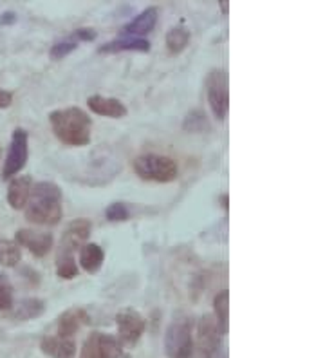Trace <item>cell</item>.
I'll use <instances>...</instances> for the list:
<instances>
[{"label": "cell", "mask_w": 325, "mask_h": 358, "mask_svg": "<svg viewBox=\"0 0 325 358\" xmlns=\"http://www.w3.org/2000/svg\"><path fill=\"white\" fill-rule=\"evenodd\" d=\"M64 217V196L57 183L40 181L33 185L26 205V219L40 227H55Z\"/></svg>", "instance_id": "6da1fadb"}, {"label": "cell", "mask_w": 325, "mask_h": 358, "mask_svg": "<svg viewBox=\"0 0 325 358\" xmlns=\"http://www.w3.org/2000/svg\"><path fill=\"white\" fill-rule=\"evenodd\" d=\"M49 123L58 138L67 147H85L91 143L92 122L80 107H64L49 114Z\"/></svg>", "instance_id": "7a4b0ae2"}, {"label": "cell", "mask_w": 325, "mask_h": 358, "mask_svg": "<svg viewBox=\"0 0 325 358\" xmlns=\"http://www.w3.org/2000/svg\"><path fill=\"white\" fill-rule=\"evenodd\" d=\"M134 172L143 181L154 183H172L179 176L178 163L172 157L161 156V154H143L138 156L132 163Z\"/></svg>", "instance_id": "3957f363"}, {"label": "cell", "mask_w": 325, "mask_h": 358, "mask_svg": "<svg viewBox=\"0 0 325 358\" xmlns=\"http://www.w3.org/2000/svg\"><path fill=\"white\" fill-rule=\"evenodd\" d=\"M206 98H208L213 116L219 122H224L230 110V83H228V73L224 69L210 71L206 78Z\"/></svg>", "instance_id": "277c9868"}, {"label": "cell", "mask_w": 325, "mask_h": 358, "mask_svg": "<svg viewBox=\"0 0 325 358\" xmlns=\"http://www.w3.org/2000/svg\"><path fill=\"white\" fill-rule=\"evenodd\" d=\"M222 335L217 328L213 315H203L197 322V331L194 338V350L190 358H213L215 351L221 348Z\"/></svg>", "instance_id": "5b68a950"}, {"label": "cell", "mask_w": 325, "mask_h": 358, "mask_svg": "<svg viewBox=\"0 0 325 358\" xmlns=\"http://www.w3.org/2000/svg\"><path fill=\"white\" fill-rule=\"evenodd\" d=\"M165 350L168 358H190L194 350V328L188 319L170 324L165 335Z\"/></svg>", "instance_id": "8992f818"}, {"label": "cell", "mask_w": 325, "mask_h": 358, "mask_svg": "<svg viewBox=\"0 0 325 358\" xmlns=\"http://www.w3.org/2000/svg\"><path fill=\"white\" fill-rule=\"evenodd\" d=\"M29 159V134L26 129H15L8 156L2 165V179H11L26 166Z\"/></svg>", "instance_id": "52a82bcc"}, {"label": "cell", "mask_w": 325, "mask_h": 358, "mask_svg": "<svg viewBox=\"0 0 325 358\" xmlns=\"http://www.w3.org/2000/svg\"><path fill=\"white\" fill-rule=\"evenodd\" d=\"M123 344L107 333H91L83 342L80 358H122Z\"/></svg>", "instance_id": "ba28073f"}, {"label": "cell", "mask_w": 325, "mask_h": 358, "mask_svg": "<svg viewBox=\"0 0 325 358\" xmlns=\"http://www.w3.org/2000/svg\"><path fill=\"white\" fill-rule=\"evenodd\" d=\"M116 326H117V341L123 345H136L139 338L143 336L147 329V320L139 311L136 310H123L116 315Z\"/></svg>", "instance_id": "9c48e42d"}, {"label": "cell", "mask_w": 325, "mask_h": 358, "mask_svg": "<svg viewBox=\"0 0 325 358\" xmlns=\"http://www.w3.org/2000/svg\"><path fill=\"white\" fill-rule=\"evenodd\" d=\"M92 224L89 219H76L69 227L65 228L64 236L60 241V250L58 254H69L74 255L76 250H82V246L87 245V241L91 237Z\"/></svg>", "instance_id": "30bf717a"}, {"label": "cell", "mask_w": 325, "mask_h": 358, "mask_svg": "<svg viewBox=\"0 0 325 358\" xmlns=\"http://www.w3.org/2000/svg\"><path fill=\"white\" fill-rule=\"evenodd\" d=\"M15 243L29 250L35 257H45L52 248V236L45 231L18 230L15 236Z\"/></svg>", "instance_id": "8fae6325"}, {"label": "cell", "mask_w": 325, "mask_h": 358, "mask_svg": "<svg viewBox=\"0 0 325 358\" xmlns=\"http://www.w3.org/2000/svg\"><path fill=\"white\" fill-rule=\"evenodd\" d=\"M87 324H91V315L87 313L83 308H69L58 317V336L73 338Z\"/></svg>", "instance_id": "7c38bea8"}, {"label": "cell", "mask_w": 325, "mask_h": 358, "mask_svg": "<svg viewBox=\"0 0 325 358\" xmlns=\"http://www.w3.org/2000/svg\"><path fill=\"white\" fill-rule=\"evenodd\" d=\"M87 105H89V109H91L92 113L98 114V116H105V118L122 120L125 118L127 113H129L122 100L101 96V94H94V96L87 98Z\"/></svg>", "instance_id": "4fadbf2b"}, {"label": "cell", "mask_w": 325, "mask_h": 358, "mask_svg": "<svg viewBox=\"0 0 325 358\" xmlns=\"http://www.w3.org/2000/svg\"><path fill=\"white\" fill-rule=\"evenodd\" d=\"M40 350L51 358H76V342L74 338L51 335L43 336L40 342Z\"/></svg>", "instance_id": "5bb4252c"}, {"label": "cell", "mask_w": 325, "mask_h": 358, "mask_svg": "<svg viewBox=\"0 0 325 358\" xmlns=\"http://www.w3.org/2000/svg\"><path fill=\"white\" fill-rule=\"evenodd\" d=\"M157 15H159L157 8H147L123 27V35L129 36V38H143L156 27Z\"/></svg>", "instance_id": "9a60e30c"}, {"label": "cell", "mask_w": 325, "mask_h": 358, "mask_svg": "<svg viewBox=\"0 0 325 358\" xmlns=\"http://www.w3.org/2000/svg\"><path fill=\"white\" fill-rule=\"evenodd\" d=\"M31 190H33V179H31V176H15L8 187L9 206L13 210L26 208Z\"/></svg>", "instance_id": "2e32d148"}, {"label": "cell", "mask_w": 325, "mask_h": 358, "mask_svg": "<svg viewBox=\"0 0 325 358\" xmlns=\"http://www.w3.org/2000/svg\"><path fill=\"white\" fill-rule=\"evenodd\" d=\"M98 51L103 52V55H114V52H123V51L148 52L150 51V42L145 38H129V36H123V38L107 42V44L101 45Z\"/></svg>", "instance_id": "e0dca14e"}, {"label": "cell", "mask_w": 325, "mask_h": 358, "mask_svg": "<svg viewBox=\"0 0 325 358\" xmlns=\"http://www.w3.org/2000/svg\"><path fill=\"white\" fill-rule=\"evenodd\" d=\"M105 261V252L100 245L96 243H87L85 246H82L80 250V264H82L83 270L87 273H98L103 266Z\"/></svg>", "instance_id": "ac0fdd59"}, {"label": "cell", "mask_w": 325, "mask_h": 358, "mask_svg": "<svg viewBox=\"0 0 325 358\" xmlns=\"http://www.w3.org/2000/svg\"><path fill=\"white\" fill-rule=\"evenodd\" d=\"M213 319H215L221 335H226L230 329V293L228 289L219 292L213 299Z\"/></svg>", "instance_id": "d6986e66"}, {"label": "cell", "mask_w": 325, "mask_h": 358, "mask_svg": "<svg viewBox=\"0 0 325 358\" xmlns=\"http://www.w3.org/2000/svg\"><path fill=\"white\" fill-rule=\"evenodd\" d=\"M45 310V302L42 299H36V297H29V299H24V301L18 302L17 311H15V319L18 320H31V319H36L40 315L43 313Z\"/></svg>", "instance_id": "ffe728a7"}, {"label": "cell", "mask_w": 325, "mask_h": 358, "mask_svg": "<svg viewBox=\"0 0 325 358\" xmlns=\"http://www.w3.org/2000/svg\"><path fill=\"white\" fill-rule=\"evenodd\" d=\"M166 49H168L172 55H179L187 49L188 42H190V31L187 27L178 26V27H172V29L166 33Z\"/></svg>", "instance_id": "44dd1931"}, {"label": "cell", "mask_w": 325, "mask_h": 358, "mask_svg": "<svg viewBox=\"0 0 325 358\" xmlns=\"http://www.w3.org/2000/svg\"><path fill=\"white\" fill-rule=\"evenodd\" d=\"M20 246L15 243V239H0V264H2V266H17L18 262H20Z\"/></svg>", "instance_id": "7402d4cb"}, {"label": "cell", "mask_w": 325, "mask_h": 358, "mask_svg": "<svg viewBox=\"0 0 325 358\" xmlns=\"http://www.w3.org/2000/svg\"><path fill=\"white\" fill-rule=\"evenodd\" d=\"M80 273L78 264L74 255L69 254H58L57 255V275L64 280L76 279Z\"/></svg>", "instance_id": "603a6c76"}, {"label": "cell", "mask_w": 325, "mask_h": 358, "mask_svg": "<svg viewBox=\"0 0 325 358\" xmlns=\"http://www.w3.org/2000/svg\"><path fill=\"white\" fill-rule=\"evenodd\" d=\"M182 129L187 132H206L210 131V122L208 116L203 113V110L195 109L192 113L187 114L185 123H182Z\"/></svg>", "instance_id": "cb8c5ba5"}, {"label": "cell", "mask_w": 325, "mask_h": 358, "mask_svg": "<svg viewBox=\"0 0 325 358\" xmlns=\"http://www.w3.org/2000/svg\"><path fill=\"white\" fill-rule=\"evenodd\" d=\"M13 306H15L13 286H11L8 277L0 271V311L13 310Z\"/></svg>", "instance_id": "d4e9b609"}, {"label": "cell", "mask_w": 325, "mask_h": 358, "mask_svg": "<svg viewBox=\"0 0 325 358\" xmlns=\"http://www.w3.org/2000/svg\"><path fill=\"white\" fill-rule=\"evenodd\" d=\"M105 217L110 223H125L130 219V210L125 203H113L105 210Z\"/></svg>", "instance_id": "484cf974"}, {"label": "cell", "mask_w": 325, "mask_h": 358, "mask_svg": "<svg viewBox=\"0 0 325 358\" xmlns=\"http://www.w3.org/2000/svg\"><path fill=\"white\" fill-rule=\"evenodd\" d=\"M76 48H78V42H74L73 38H67L64 42H57V44L52 45L49 57H51V60H62V58L69 57Z\"/></svg>", "instance_id": "4316f807"}, {"label": "cell", "mask_w": 325, "mask_h": 358, "mask_svg": "<svg viewBox=\"0 0 325 358\" xmlns=\"http://www.w3.org/2000/svg\"><path fill=\"white\" fill-rule=\"evenodd\" d=\"M96 36H98V33L92 27H80V29L74 31L71 38L80 44V42H92V40H96Z\"/></svg>", "instance_id": "83f0119b"}, {"label": "cell", "mask_w": 325, "mask_h": 358, "mask_svg": "<svg viewBox=\"0 0 325 358\" xmlns=\"http://www.w3.org/2000/svg\"><path fill=\"white\" fill-rule=\"evenodd\" d=\"M11 103H13V94L9 91H4V89H0V109H8Z\"/></svg>", "instance_id": "f1b7e54d"}, {"label": "cell", "mask_w": 325, "mask_h": 358, "mask_svg": "<svg viewBox=\"0 0 325 358\" xmlns=\"http://www.w3.org/2000/svg\"><path fill=\"white\" fill-rule=\"evenodd\" d=\"M15 22H17V15L13 11H6L0 15V26H11Z\"/></svg>", "instance_id": "f546056e"}, {"label": "cell", "mask_w": 325, "mask_h": 358, "mask_svg": "<svg viewBox=\"0 0 325 358\" xmlns=\"http://www.w3.org/2000/svg\"><path fill=\"white\" fill-rule=\"evenodd\" d=\"M221 9H222V13H224V15L230 13V4H228V0H222Z\"/></svg>", "instance_id": "4dcf8cb0"}, {"label": "cell", "mask_w": 325, "mask_h": 358, "mask_svg": "<svg viewBox=\"0 0 325 358\" xmlns=\"http://www.w3.org/2000/svg\"><path fill=\"white\" fill-rule=\"evenodd\" d=\"M221 203H222V208H224V210L230 208V205H228V194H222V196H221Z\"/></svg>", "instance_id": "1f68e13d"}, {"label": "cell", "mask_w": 325, "mask_h": 358, "mask_svg": "<svg viewBox=\"0 0 325 358\" xmlns=\"http://www.w3.org/2000/svg\"><path fill=\"white\" fill-rule=\"evenodd\" d=\"M0 162H2V147H0Z\"/></svg>", "instance_id": "d6a6232c"}, {"label": "cell", "mask_w": 325, "mask_h": 358, "mask_svg": "<svg viewBox=\"0 0 325 358\" xmlns=\"http://www.w3.org/2000/svg\"><path fill=\"white\" fill-rule=\"evenodd\" d=\"M122 358H130V355H123V357Z\"/></svg>", "instance_id": "836d02e7"}]
</instances>
